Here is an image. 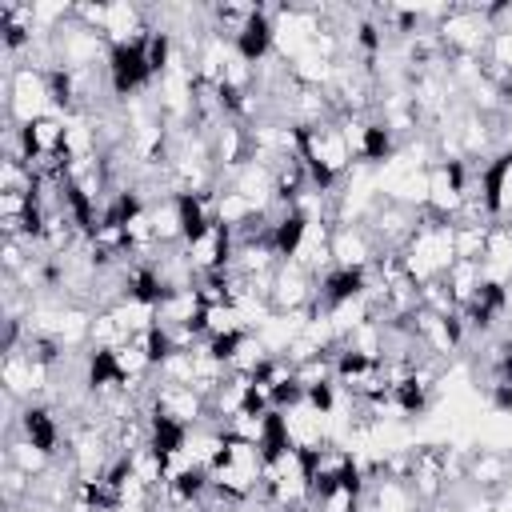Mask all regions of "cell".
Wrapping results in <instances>:
<instances>
[{"instance_id": "cell-1", "label": "cell", "mask_w": 512, "mask_h": 512, "mask_svg": "<svg viewBox=\"0 0 512 512\" xmlns=\"http://www.w3.org/2000/svg\"><path fill=\"white\" fill-rule=\"evenodd\" d=\"M400 264L416 284L444 280V272L456 264V228H452V220H440V216L424 212L420 228L412 232V240L400 252Z\"/></svg>"}, {"instance_id": "cell-9", "label": "cell", "mask_w": 512, "mask_h": 512, "mask_svg": "<svg viewBox=\"0 0 512 512\" xmlns=\"http://www.w3.org/2000/svg\"><path fill=\"white\" fill-rule=\"evenodd\" d=\"M272 308L276 312H296V308H312L316 304V276L304 272L296 260H284L272 276Z\"/></svg>"}, {"instance_id": "cell-8", "label": "cell", "mask_w": 512, "mask_h": 512, "mask_svg": "<svg viewBox=\"0 0 512 512\" xmlns=\"http://www.w3.org/2000/svg\"><path fill=\"white\" fill-rule=\"evenodd\" d=\"M232 252H236V240H232V232L224 224H208L204 232H196L192 240H184V256L196 268V276L228 268L232 264Z\"/></svg>"}, {"instance_id": "cell-10", "label": "cell", "mask_w": 512, "mask_h": 512, "mask_svg": "<svg viewBox=\"0 0 512 512\" xmlns=\"http://www.w3.org/2000/svg\"><path fill=\"white\" fill-rule=\"evenodd\" d=\"M200 316H204V300L196 288H180V292H168L160 304H156V328H200Z\"/></svg>"}, {"instance_id": "cell-7", "label": "cell", "mask_w": 512, "mask_h": 512, "mask_svg": "<svg viewBox=\"0 0 512 512\" xmlns=\"http://www.w3.org/2000/svg\"><path fill=\"white\" fill-rule=\"evenodd\" d=\"M332 264L336 268H356L372 272L380 264V248L364 224H336L332 228Z\"/></svg>"}, {"instance_id": "cell-2", "label": "cell", "mask_w": 512, "mask_h": 512, "mask_svg": "<svg viewBox=\"0 0 512 512\" xmlns=\"http://www.w3.org/2000/svg\"><path fill=\"white\" fill-rule=\"evenodd\" d=\"M300 160L308 168L312 188H320V192H336L340 180L356 168L352 148H348V140H344V132H340L336 120L300 128Z\"/></svg>"}, {"instance_id": "cell-3", "label": "cell", "mask_w": 512, "mask_h": 512, "mask_svg": "<svg viewBox=\"0 0 512 512\" xmlns=\"http://www.w3.org/2000/svg\"><path fill=\"white\" fill-rule=\"evenodd\" d=\"M4 124H32L52 108V88H48V72L32 68V64H20L16 72H4Z\"/></svg>"}, {"instance_id": "cell-15", "label": "cell", "mask_w": 512, "mask_h": 512, "mask_svg": "<svg viewBox=\"0 0 512 512\" xmlns=\"http://www.w3.org/2000/svg\"><path fill=\"white\" fill-rule=\"evenodd\" d=\"M444 288L452 292L456 308H468L480 288H484V272H480V260H456L448 272H444Z\"/></svg>"}, {"instance_id": "cell-12", "label": "cell", "mask_w": 512, "mask_h": 512, "mask_svg": "<svg viewBox=\"0 0 512 512\" xmlns=\"http://www.w3.org/2000/svg\"><path fill=\"white\" fill-rule=\"evenodd\" d=\"M236 52L248 60V64H264L272 56V4H260L256 16L240 28V36L232 40Z\"/></svg>"}, {"instance_id": "cell-6", "label": "cell", "mask_w": 512, "mask_h": 512, "mask_svg": "<svg viewBox=\"0 0 512 512\" xmlns=\"http://www.w3.org/2000/svg\"><path fill=\"white\" fill-rule=\"evenodd\" d=\"M280 424H284V440L292 448H300V452H316V448L332 444V420L308 396L288 404V408H280Z\"/></svg>"}, {"instance_id": "cell-11", "label": "cell", "mask_w": 512, "mask_h": 512, "mask_svg": "<svg viewBox=\"0 0 512 512\" xmlns=\"http://www.w3.org/2000/svg\"><path fill=\"white\" fill-rule=\"evenodd\" d=\"M364 512H424V504L412 496V488L404 480H392V476H376L368 484V496H364Z\"/></svg>"}, {"instance_id": "cell-4", "label": "cell", "mask_w": 512, "mask_h": 512, "mask_svg": "<svg viewBox=\"0 0 512 512\" xmlns=\"http://www.w3.org/2000/svg\"><path fill=\"white\" fill-rule=\"evenodd\" d=\"M436 36L452 56H484L492 40L488 4H448V12L436 24Z\"/></svg>"}, {"instance_id": "cell-13", "label": "cell", "mask_w": 512, "mask_h": 512, "mask_svg": "<svg viewBox=\"0 0 512 512\" xmlns=\"http://www.w3.org/2000/svg\"><path fill=\"white\" fill-rule=\"evenodd\" d=\"M152 212V232H156V248H184V212H180V196H160L148 204Z\"/></svg>"}, {"instance_id": "cell-16", "label": "cell", "mask_w": 512, "mask_h": 512, "mask_svg": "<svg viewBox=\"0 0 512 512\" xmlns=\"http://www.w3.org/2000/svg\"><path fill=\"white\" fill-rule=\"evenodd\" d=\"M428 512H456V504H448V500H440L436 508H428Z\"/></svg>"}, {"instance_id": "cell-14", "label": "cell", "mask_w": 512, "mask_h": 512, "mask_svg": "<svg viewBox=\"0 0 512 512\" xmlns=\"http://www.w3.org/2000/svg\"><path fill=\"white\" fill-rule=\"evenodd\" d=\"M4 460H8V464H16L20 472H28L32 480H36V476H44V472L56 464V456H52V452H44L40 444H32V440H28V436H20V432H16V436H4Z\"/></svg>"}, {"instance_id": "cell-5", "label": "cell", "mask_w": 512, "mask_h": 512, "mask_svg": "<svg viewBox=\"0 0 512 512\" xmlns=\"http://www.w3.org/2000/svg\"><path fill=\"white\" fill-rule=\"evenodd\" d=\"M152 412L164 416V420H172L176 428H200V424H212L208 396H200V392L188 388V384H160V380H156Z\"/></svg>"}]
</instances>
